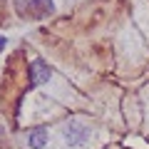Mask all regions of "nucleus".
<instances>
[{"label":"nucleus","mask_w":149,"mask_h":149,"mask_svg":"<svg viewBox=\"0 0 149 149\" xmlns=\"http://www.w3.org/2000/svg\"><path fill=\"white\" fill-rule=\"evenodd\" d=\"M47 129L42 127H35L30 129V134H27V144H30V149H45V144H47Z\"/></svg>","instance_id":"nucleus-4"},{"label":"nucleus","mask_w":149,"mask_h":149,"mask_svg":"<svg viewBox=\"0 0 149 149\" xmlns=\"http://www.w3.org/2000/svg\"><path fill=\"white\" fill-rule=\"evenodd\" d=\"M50 80V67L42 62V60H32L30 62V87L45 85Z\"/></svg>","instance_id":"nucleus-3"},{"label":"nucleus","mask_w":149,"mask_h":149,"mask_svg":"<svg viewBox=\"0 0 149 149\" xmlns=\"http://www.w3.org/2000/svg\"><path fill=\"white\" fill-rule=\"evenodd\" d=\"M15 8L27 20H45L55 13V0H15Z\"/></svg>","instance_id":"nucleus-1"},{"label":"nucleus","mask_w":149,"mask_h":149,"mask_svg":"<svg viewBox=\"0 0 149 149\" xmlns=\"http://www.w3.org/2000/svg\"><path fill=\"white\" fill-rule=\"evenodd\" d=\"M62 134H65V139H67L70 147H82V144L90 139V127H87L85 122H80V119H70V122L65 124Z\"/></svg>","instance_id":"nucleus-2"},{"label":"nucleus","mask_w":149,"mask_h":149,"mask_svg":"<svg viewBox=\"0 0 149 149\" xmlns=\"http://www.w3.org/2000/svg\"><path fill=\"white\" fill-rule=\"evenodd\" d=\"M5 45H8V40H5L3 35H0V50H5Z\"/></svg>","instance_id":"nucleus-5"}]
</instances>
